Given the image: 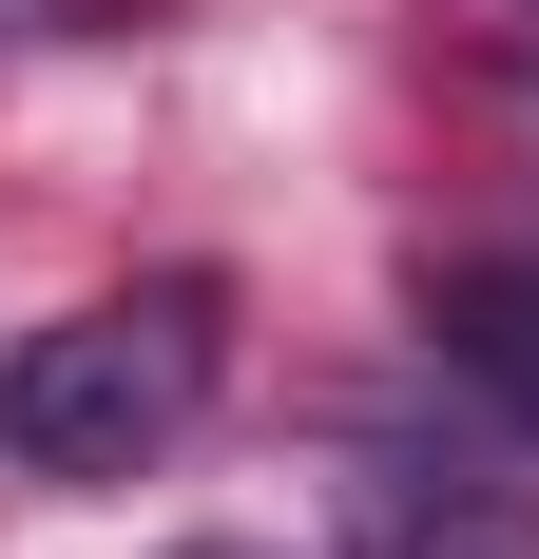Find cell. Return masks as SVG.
I'll list each match as a JSON object with an SVG mask.
<instances>
[{"label":"cell","mask_w":539,"mask_h":559,"mask_svg":"<svg viewBox=\"0 0 539 559\" xmlns=\"http://www.w3.org/2000/svg\"><path fill=\"white\" fill-rule=\"evenodd\" d=\"M213 367H231V289L213 271L97 289V309H58V329L0 347V444L39 463V483H135V463L193 444Z\"/></svg>","instance_id":"1"},{"label":"cell","mask_w":539,"mask_h":559,"mask_svg":"<svg viewBox=\"0 0 539 559\" xmlns=\"http://www.w3.org/2000/svg\"><path fill=\"white\" fill-rule=\"evenodd\" d=\"M424 347L539 444V251H463V271H424Z\"/></svg>","instance_id":"2"},{"label":"cell","mask_w":539,"mask_h":559,"mask_svg":"<svg viewBox=\"0 0 539 559\" xmlns=\"http://www.w3.org/2000/svg\"><path fill=\"white\" fill-rule=\"evenodd\" d=\"M385 559H539V502H385Z\"/></svg>","instance_id":"3"},{"label":"cell","mask_w":539,"mask_h":559,"mask_svg":"<svg viewBox=\"0 0 539 559\" xmlns=\"http://www.w3.org/2000/svg\"><path fill=\"white\" fill-rule=\"evenodd\" d=\"M173 559H251V540H173Z\"/></svg>","instance_id":"4"}]
</instances>
